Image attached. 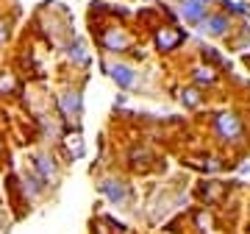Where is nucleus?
<instances>
[{"label":"nucleus","instance_id":"obj_1","mask_svg":"<svg viewBox=\"0 0 250 234\" xmlns=\"http://www.w3.org/2000/svg\"><path fill=\"white\" fill-rule=\"evenodd\" d=\"M200 14H203V3H200V0H187V9H184V17L195 23V20L200 17Z\"/></svg>","mask_w":250,"mask_h":234},{"label":"nucleus","instance_id":"obj_2","mask_svg":"<svg viewBox=\"0 0 250 234\" xmlns=\"http://www.w3.org/2000/svg\"><path fill=\"white\" fill-rule=\"evenodd\" d=\"M3 39H6V28L0 25V42H3Z\"/></svg>","mask_w":250,"mask_h":234}]
</instances>
